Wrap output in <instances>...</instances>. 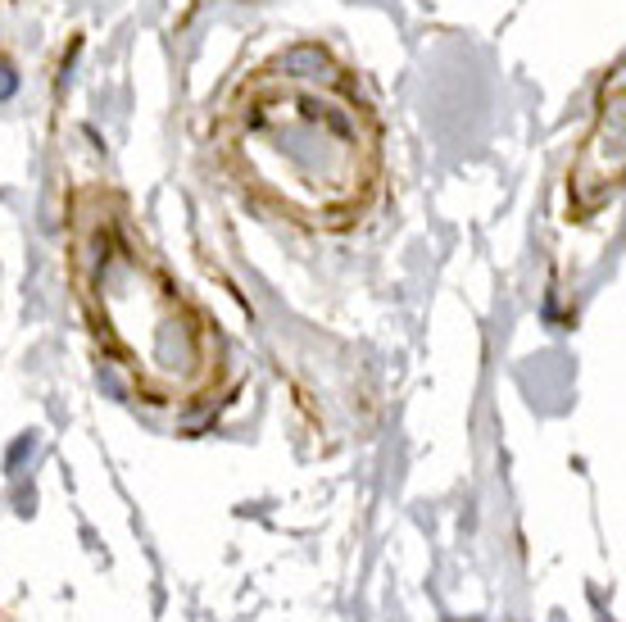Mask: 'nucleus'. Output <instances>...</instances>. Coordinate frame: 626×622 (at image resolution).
<instances>
[{
  "label": "nucleus",
  "instance_id": "f257e3e1",
  "mask_svg": "<svg viewBox=\"0 0 626 622\" xmlns=\"http://www.w3.org/2000/svg\"><path fill=\"white\" fill-rule=\"evenodd\" d=\"M218 155L255 205L309 228H350L382 187V123L323 46L282 50L236 82Z\"/></svg>",
  "mask_w": 626,
  "mask_h": 622
},
{
  "label": "nucleus",
  "instance_id": "f03ea898",
  "mask_svg": "<svg viewBox=\"0 0 626 622\" xmlns=\"http://www.w3.org/2000/svg\"><path fill=\"white\" fill-rule=\"evenodd\" d=\"M87 259V305L100 336L123 368L155 395L186 391L205 368V332L186 314L177 287L128 241L118 223H96L82 241Z\"/></svg>",
  "mask_w": 626,
  "mask_h": 622
}]
</instances>
